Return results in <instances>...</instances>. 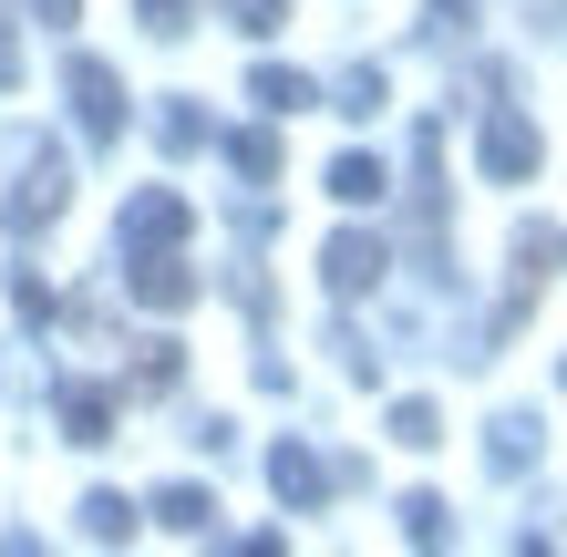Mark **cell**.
<instances>
[{
    "label": "cell",
    "instance_id": "14",
    "mask_svg": "<svg viewBox=\"0 0 567 557\" xmlns=\"http://www.w3.org/2000/svg\"><path fill=\"white\" fill-rule=\"evenodd\" d=\"M392 176H382V155H330V196H341V207H372Z\"/></svg>",
    "mask_w": 567,
    "mask_h": 557
},
{
    "label": "cell",
    "instance_id": "7",
    "mask_svg": "<svg viewBox=\"0 0 567 557\" xmlns=\"http://www.w3.org/2000/svg\"><path fill=\"white\" fill-rule=\"evenodd\" d=\"M269 485H279V506H320L330 496V465H320L310 444H279L269 454Z\"/></svg>",
    "mask_w": 567,
    "mask_h": 557
},
{
    "label": "cell",
    "instance_id": "13",
    "mask_svg": "<svg viewBox=\"0 0 567 557\" xmlns=\"http://www.w3.org/2000/svg\"><path fill=\"white\" fill-rule=\"evenodd\" d=\"M227 166H238L248 186H269L279 176V135H269V124H238V135H227Z\"/></svg>",
    "mask_w": 567,
    "mask_h": 557
},
{
    "label": "cell",
    "instance_id": "1",
    "mask_svg": "<svg viewBox=\"0 0 567 557\" xmlns=\"http://www.w3.org/2000/svg\"><path fill=\"white\" fill-rule=\"evenodd\" d=\"M62 93H73V124H83V145H114V135H124V83H114V62L73 52V62H62Z\"/></svg>",
    "mask_w": 567,
    "mask_h": 557
},
{
    "label": "cell",
    "instance_id": "12",
    "mask_svg": "<svg viewBox=\"0 0 567 557\" xmlns=\"http://www.w3.org/2000/svg\"><path fill=\"white\" fill-rule=\"evenodd\" d=\"M557 258H567V227H547V217H537V227H516V279H526V289H547V279H557Z\"/></svg>",
    "mask_w": 567,
    "mask_h": 557
},
{
    "label": "cell",
    "instance_id": "24",
    "mask_svg": "<svg viewBox=\"0 0 567 557\" xmlns=\"http://www.w3.org/2000/svg\"><path fill=\"white\" fill-rule=\"evenodd\" d=\"M31 11H42V31H73V11H83V0H31Z\"/></svg>",
    "mask_w": 567,
    "mask_h": 557
},
{
    "label": "cell",
    "instance_id": "8",
    "mask_svg": "<svg viewBox=\"0 0 567 557\" xmlns=\"http://www.w3.org/2000/svg\"><path fill=\"white\" fill-rule=\"evenodd\" d=\"M248 104H258V114H310V104H320V83H310V73H289V62H258V73H248Z\"/></svg>",
    "mask_w": 567,
    "mask_h": 557
},
{
    "label": "cell",
    "instance_id": "22",
    "mask_svg": "<svg viewBox=\"0 0 567 557\" xmlns=\"http://www.w3.org/2000/svg\"><path fill=\"white\" fill-rule=\"evenodd\" d=\"M176 382V341H145V362H135V392H165Z\"/></svg>",
    "mask_w": 567,
    "mask_h": 557
},
{
    "label": "cell",
    "instance_id": "26",
    "mask_svg": "<svg viewBox=\"0 0 567 557\" xmlns=\"http://www.w3.org/2000/svg\"><path fill=\"white\" fill-rule=\"evenodd\" d=\"M557 382H567V362H557Z\"/></svg>",
    "mask_w": 567,
    "mask_h": 557
},
{
    "label": "cell",
    "instance_id": "6",
    "mask_svg": "<svg viewBox=\"0 0 567 557\" xmlns=\"http://www.w3.org/2000/svg\"><path fill=\"white\" fill-rule=\"evenodd\" d=\"M186 227H196L186 196H176V186H145L135 207H124V248H186Z\"/></svg>",
    "mask_w": 567,
    "mask_h": 557
},
{
    "label": "cell",
    "instance_id": "16",
    "mask_svg": "<svg viewBox=\"0 0 567 557\" xmlns=\"http://www.w3.org/2000/svg\"><path fill=\"white\" fill-rule=\"evenodd\" d=\"M207 135H217V124L196 114V104H165V114H155V145H165V155H196Z\"/></svg>",
    "mask_w": 567,
    "mask_h": 557
},
{
    "label": "cell",
    "instance_id": "19",
    "mask_svg": "<svg viewBox=\"0 0 567 557\" xmlns=\"http://www.w3.org/2000/svg\"><path fill=\"white\" fill-rule=\"evenodd\" d=\"M392 444H444V413L433 403H392Z\"/></svg>",
    "mask_w": 567,
    "mask_h": 557
},
{
    "label": "cell",
    "instance_id": "3",
    "mask_svg": "<svg viewBox=\"0 0 567 557\" xmlns=\"http://www.w3.org/2000/svg\"><path fill=\"white\" fill-rule=\"evenodd\" d=\"M124 289H135L145 310H186L196 300V269H186L176 248H124Z\"/></svg>",
    "mask_w": 567,
    "mask_h": 557
},
{
    "label": "cell",
    "instance_id": "10",
    "mask_svg": "<svg viewBox=\"0 0 567 557\" xmlns=\"http://www.w3.org/2000/svg\"><path fill=\"white\" fill-rule=\"evenodd\" d=\"M485 465L495 475H526V465H537V413H495L485 423Z\"/></svg>",
    "mask_w": 567,
    "mask_h": 557
},
{
    "label": "cell",
    "instance_id": "4",
    "mask_svg": "<svg viewBox=\"0 0 567 557\" xmlns=\"http://www.w3.org/2000/svg\"><path fill=\"white\" fill-rule=\"evenodd\" d=\"M475 155H485V176H495V186L537 176V124H526L516 104H495V114H485V145H475Z\"/></svg>",
    "mask_w": 567,
    "mask_h": 557
},
{
    "label": "cell",
    "instance_id": "20",
    "mask_svg": "<svg viewBox=\"0 0 567 557\" xmlns=\"http://www.w3.org/2000/svg\"><path fill=\"white\" fill-rule=\"evenodd\" d=\"M403 537L413 547H444V496H403Z\"/></svg>",
    "mask_w": 567,
    "mask_h": 557
},
{
    "label": "cell",
    "instance_id": "5",
    "mask_svg": "<svg viewBox=\"0 0 567 557\" xmlns=\"http://www.w3.org/2000/svg\"><path fill=\"white\" fill-rule=\"evenodd\" d=\"M382 238H361V227H341V238L320 248V279H330V300H361V289H382Z\"/></svg>",
    "mask_w": 567,
    "mask_h": 557
},
{
    "label": "cell",
    "instance_id": "23",
    "mask_svg": "<svg viewBox=\"0 0 567 557\" xmlns=\"http://www.w3.org/2000/svg\"><path fill=\"white\" fill-rule=\"evenodd\" d=\"M21 83V42H11V21H0V93Z\"/></svg>",
    "mask_w": 567,
    "mask_h": 557
},
{
    "label": "cell",
    "instance_id": "25",
    "mask_svg": "<svg viewBox=\"0 0 567 557\" xmlns=\"http://www.w3.org/2000/svg\"><path fill=\"white\" fill-rule=\"evenodd\" d=\"M433 21H475V0H433Z\"/></svg>",
    "mask_w": 567,
    "mask_h": 557
},
{
    "label": "cell",
    "instance_id": "15",
    "mask_svg": "<svg viewBox=\"0 0 567 557\" xmlns=\"http://www.w3.org/2000/svg\"><path fill=\"white\" fill-rule=\"evenodd\" d=\"M330 104H341L351 124H361V114H382V62H351V73L330 83Z\"/></svg>",
    "mask_w": 567,
    "mask_h": 557
},
{
    "label": "cell",
    "instance_id": "21",
    "mask_svg": "<svg viewBox=\"0 0 567 557\" xmlns=\"http://www.w3.org/2000/svg\"><path fill=\"white\" fill-rule=\"evenodd\" d=\"M135 11H145V31H155V42H176V31L196 21V0H135Z\"/></svg>",
    "mask_w": 567,
    "mask_h": 557
},
{
    "label": "cell",
    "instance_id": "17",
    "mask_svg": "<svg viewBox=\"0 0 567 557\" xmlns=\"http://www.w3.org/2000/svg\"><path fill=\"white\" fill-rule=\"evenodd\" d=\"M83 537H135V506H124V496H83Z\"/></svg>",
    "mask_w": 567,
    "mask_h": 557
},
{
    "label": "cell",
    "instance_id": "2",
    "mask_svg": "<svg viewBox=\"0 0 567 557\" xmlns=\"http://www.w3.org/2000/svg\"><path fill=\"white\" fill-rule=\"evenodd\" d=\"M62 196H73V166H62L52 145H21V186H11V227L31 238V227L62 217Z\"/></svg>",
    "mask_w": 567,
    "mask_h": 557
},
{
    "label": "cell",
    "instance_id": "18",
    "mask_svg": "<svg viewBox=\"0 0 567 557\" xmlns=\"http://www.w3.org/2000/svg\"><path fill=\"white\" fill-rule=\"evenodd\" d=\"M217 11H227V21H238V31H248V42H269V31L289 21V0H217Z\"/></svg>",
    "mask_w": 567,
    "mask_h": 557
},
{
    "label": "cell",
    "instance_id": "11",
    "mask_svg": "<svg viewBox=\"0 0 567 557\" xmlns=\"http://www.w3.org/2000/svg\"><path fill=\"white\" fill-rule=\"evenodd\" d=\"M155 527L165 537H207L217 527V496H207V485H165V496H155Z\"/></svg>",
    "mask_w": 567,
    "mask_h": 557
},
{
    "label": "cell",
    "instance_id": "9",
    "mask_svg": "<svg viewBox=\"0 0 567 557\" xmlns=\"http://www.w3.org/2000/svg\"><path fill=\"white\" fill-rule=\"evenodd\" d=\"M62 434H73V444H104L114 434V392L104 382H62Z\"/></svg>",
    "mask_w": 567,
    "mask_h": 557
}]
</instances>
